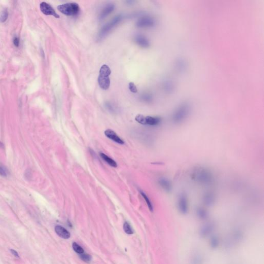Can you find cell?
Segmentation results:
<instances>
[{
	"label": "cell",
	"mask_w": 264,
	"mask_h": 264,
	"mask_svg": "<svg viewBox=\"0 0 264 264\" xmlns=\"http://www.w3.org/2000/svg\"><path fill=\"white\" fill-rule=\"evenodd\" d=\"M191 178L200 184L210 185L213 181V175L209 169L204 167H198L193 170Z\"/></svg>",
	"instance_id": "obj_1"
},
{
	"label": "cell",
	"mask_w": 264,
	"mask_h": 264,
	"mask_svg": "<svg viewBox=\"0 0 264 264\" xmlns=\"http://www.w3.org/2000/svg\"><path fill=\"white\" fill-rule=\"evenodd\" d=\"M190 107L188 104L184 103L177 108L172 116V121L174 123H181L190 115Z\"/></svg>",
	"instance_id": "obj_2"
},
{
	"label": "cell",
	"mask_w": 264,
	"mask_h": 264,
	"mask_svg": "<svg viewBox=\"0 0 264 264\" xmlns=\"http://www.w3.org/2000/svg\"><path fill=\"white\" fill-rule=\"evenodd\" d=\"M122 18V15H117L115 16L111 21L104 25L99 31L97 36L98 40L100 41L104 38L110 33V32L120 22Z\"/></svg>",
	"instance_id": "obj_3"
},
{
	"label": "cell",
	"mask_w": 264,
	"mask_h": 264,
	"mask_svg": "<svg viewBox=\"0 0 264 264\" xmlns=\"http://www.w3.org/2000/svg\"><path fill=\"white\" fill-rule=\"evenodd\" d=\"M111 70L108 66L103 65L101 67L98 78V83L100 87L103 90H107L110 87V81L109 76Z\"/></svg>",
	"instance_id": "obj_4"
},
{
	"label": "cell",
	"mask_w": 264,
	"mask_h": 264,
	"mask_svg": "<svg viewBox=\"0 0 264 264\" xmlns=\"http://www.w3.org/2000/svg\"><path fill=\"white\" fill-rule=\"evenodd\" d=\"M60 12L68 16H74L78 14L80 7L75 3H67L60 5L58 7Z\"/></svg>",
	"instance_id": "obj_5"
},
{
	"label": "cell",
	"mask_w": 264,
	"mask_h": 264,
	"mask_svg": "<svg viewBox=\"0 0 264 264\" xmlns=\"http://www.w3.org/2000/svg\"><path fill=\"white\" fill-rule=\"evenodd\" d=\"M135 120L140 124L149 126H158L162 121L161 118L158 117L145 116L142 115H137Z\"/></svg>",
	"instance_id": "obj_6"
},
{
	"label": "cell",
	"mask_w": 264,
	"mask_h": 264,
	"mask_svg": "<svg viewBox=\"0 0 264 264\" xmlns=\"http://www.w3.org/2000/svg\"><path fill=\"white\" fill-rule=\"evenodd\" d=\"M178 206L179 211L183 214H186L188 211V200L187 196L184 193L181 194L178 196Z\"/></svg>",
	"instance_id": "obj_7"
},
{
	"label": "cell",
	"mask_w": 264,
	"mask_h": 264,
	"mask_svg": "<svg viewBox=\"0 0 264 264\" xmlns=\"http://www.w3.org/2000/svg\"><path fill=\"white\" fill-rule=\"evenodd\" d=\"M155 24V22L152 18L146 16L140 18L136 22V26L139 28H148L153 27Z\"/></svg>",
	"instance_id": "obj_8"
},
{
	"label": "cell",
	"mask_w": 264,
	"mask_h": 264,
	"mask_svg": "<svg viewBox=\"0 0 264 264\" xmlns=\"http://www.w3.org/2000/svg\"><path fill=\"white\" fill-rule=\"evenodd\" d=\"M40 10L43 14L47 15V16H53L54 17L58 18L59 16L58 14L56 13L55 10L53 8L51 5L46 3V2H42L40 5Z\"/></svg>",
	"instance_id": "obj_9"
},
{
	"label": "cell",
	"mask_w": 264,
	"mask_h": 264,
	"mask_svg": "<svg viewBox=\"0 0 264 264\" xmlns=\"http://www.w3.org/2000/svg\"><path fill=\"white\" fill-rule=\"evenodd\" d=\"M134 41L139 46L142 48H147L150 46L149 40L143 35L137 34L134 37Z\"/></svg>",
	"instance_id": "obj_10"
},
{
	"label": "cell",
	"mask_w": 264,
	"mask_h": 264,
	"mask_svg": "<svg viewBox=\"0 0 264 264\" xmlns=\"http://www.w3.org/2000/svg\"><path fill=\"white\" fill-rule=\"evenodd\" d=\"M115 6L114 4H108L106 5L103 9L102 11H101L100 14H99V20H102L104 19L105 18H106L109 14H110L115 10Z\"/></svg>",
	"instance_id": "obj_11"
},
{
	"label": "cell",
	"mask_w": 264,
	"mask_h": 264,
	"mask_svg": "<svg viewBox=\"0 0 264 264\" xmlns=\"http://www.w3.org/2000/svg\"><path fill=\"white\" fill-rule=\"evenodd\" d=\"M104 134L107 138L113 140L114 142H116V143L120 145H123L124 143V141L120 137H119L114 130H111L110 129H108L105 130Z\"/></svg>",
	"instance_id": "obj_12"
},
{
	"label": "cell",
	"mask_w": 264,
	"mask_h": 264,
	"mask_svg": "<svg viewBox=\"0 0 264 264\" xmlns=\"http://www.w3.org/2000/svg\"><path fill=\"white\" fill-rule=\"evenodd\" d=\"M158 183L161 187L165 191L170 192L172 190V183L170 181L166 178H161L158 179Z\"/></svg>",
	"instance_id": "obj_13"
},
{
	"label": "cell",
	"mask_w": 264,
	"mask_h": 264,
	"mask_svg": "<svg viewBox=\"0 0 264 264\" xmlns=\"http://www.w3.org/2000/svg\"><path fill=\"white\" fill-rule=\"evenodd\" d=\"M214 224L213 223H207L202 226L200 230L201 235L202 237H205L209 235L213 232L214 229Z\"/></svg>",
	"instance_id": "obj_14"
},
{
	"label": "cell",
	"mask_w": 264,
	"mask_h": 264,
	"mask_svg": "<svg viewBox=\"0 0 264 264\" xmlns=\"http://www.w3.org/2000/svg\"><path fill=\"white\" fill-rule=\"evenodd\" d=\"M204 203L207 206L213 205L215 201V195L212 192H207L203 197Z\"/></svg>",
	"instance_id": "obj_15"
},
{
	"label": "cell",
	"mask_w": 264,
	"mask_h": 264,
	"mask_svg": "<svg viewBox=\"0 0 264 264\" xmlns=\"http://www.w3.org/2000/svg\"><path fill=\"white\" fill-rule=\"evenodd\" d=\"M55 231L56 234L64 239H68L70 238V234L67 230L60 226H56L55 228Z\"/></svg>",
	"instance_id": "obj_16"
},
{
	"label": "cell",
	"mask_w": 264,
	"mask_h": 264,
	"mask_svg": "<svg viewBox=\"0 0 264 264\" xmlns=\"http://www.w3.org/2000/svg\"><path fill=\"white\" fill-rule=\"evenodd\" d=\"M100 155L102 159H103L104 161H105L111 167H115V168L117 167V164L116 162L114 160H113L112 158L105 154L104 153H100Z\"/></svg>",
	"instance_id": "obj_17"
},
{
	"label": "cell",
	"mask_w": 264,
	"mask_h": 264,
	"mask_svg": "<svg viewBox=\"0 0 264 264\" xmlns=\"http://www.w3.org/2000/svg\"><path fill=\"white\" fill-rule=\"evenodd\" d=\"M197 215L200 219L202 220L206 219L208 216V214L204 209L199 207L197 210Z\"/></svg>",
	"instance_id": "obj_18"
},
{
	"label": "cell",
	"mask_w": 264,
	"mask_h": 264,
	"mask_svg": "<svg viewBox=\"0 0 264 264\" xmlns=\"http://www.w3.org/2000/svg\"><path fill=\"white\" fill-rule=\"evenodd\" d=\"M140 193L141 194H142V196L143 197V198L145 199V201H146V204L148 205V207H149L150 210H151V211H153V207L151 201H150L147 195L144 192H143L142 191H140Z\"/></svg>",
	"instance_id": "obj_19"
},
{
	"label": "cell",
	"mask_w": 264,
	"mask_h": 264,
	"mask_svg": "<svg viewBox=\"0 0 264 264\" xmlns=\"http://www.w3.org/2000/svg\"><path fill=\"white\" fill-rule=\"evenodd\" d=\"M210 246L213 248H216L219 245V240L216 236H214L212 237L210 240Z\"/></svg>",
	"instance_id": "obj_20"
},
{
	"label": "cell",
	"mask_w": 264,
	"mask_h": 264,
	"mask_svg": "<svg viewBox=\"0 0 264 264\" xmlns=\"http://www.w3.org/2000/svg\"><path fill=\"white\" fill-rule=\"evenodd\" d=\"M123 229H124V232L126 234H129V235L133 234V231L131 226L129 223L127 222L124 223V225H123Z\"/></svg>",
	"instance_id": "obj_21"
},
{
	"label": "cell",
	"mask_w": 264,
	"mask_h": 264,
	"mask_svg": "<svg viewBox=\"0 0 264 264\" xmlns=\"http://www.w3.org/2000/svg\"><path fill=\"white\" fill-rule=\"evenodd\" d=\"M72 247H73V250H74V251L76 252L78 254H82L84 253L83 249L76 242H73L72 244Z\"/></svg>",
	"instance_id": "obj_22"
},
{
	"label": "cell",
	"mask_w": 264,
	"mask_h": 264,
	"mask_svg": "<svg viewBox=\"0 0 264 264\" xmlns=\"http://www.w3.org/2000/svg\"><path fill=\"white\" fill-rule=\"evenodd\" d=\"M80 258L82 261L86 262H90L92 259L90 255L88 254H82L80 255Z\"/></svg>",
	"instance_id": "obj_23"
},
{
	"label": "cell",
	"mask_w": 264,
	"mask_h": 264,
	"mask_svg": "<svg viewBox=\"0 0 264 264\" xmlns=\"http://www.w3.org/2000/svg\"><path fill=\"white\" fill-rule=\"evenodd\" d=\"M8 11H7V10L6 9V10H4L3 12H2V14H1V16L0 17V21L2 22H5L6 20L7 19V18H8Z\"/></svg>",
	"instance_id": "obj_24"
},
{
	"label": "cell",
	"mask_w": 264,
	"mask_h": 264,
	"mask_svg": "<svg viewBox=\"0 0 264 264\" xmlns=\"http://www.w3.org/2000/svg\"><path fill=\"white\" fill-rule=\"evenodd\" d=\"M173 87H174V85L172 84V82H171L170 81H168L166 82L165 85L166 90L168 92H170L171 91H172L173 90V88H174Z\"/></svg>",
	"instance_id": "obj_25"
},
{
	"label": "cell",
	"mask_w": 264,
	"mask_h": 264,
	"mask_svg": "<svg viewBox=\"0 0 264 264\" xmlns=\"http://www.w3.org/2000/svg\"><path fill=\"white\" fill-rule=\"evenodd\" d=\"M129 87L130 90L133 93H136L137 92V89L134 83L130 82L129 83Z\"/></svg>",
	"instance_id": "obj_26"
},
{
	"label": "cell",
	"mask_w": 264,
	"mask_h": 264,
	"mask_svg": "<svg viewBox=\"0 0 264 264\" xmlns=\"http://www.w3.org/2000/svg\"><path fill=\"white\" fill-rule=\"evenodd\" d=\"M202 258L201 256L198 255H196L193 259V264H201L202 263Z\"/></svg>",
	"instance_id": "obj_27"
},
{
	"label": "cell",
	"mask_w": 264,
	"mask_h": 264,
	"mask_svg": "<svg viewBox=\"0 0 264 264\" xmlns=\"http://www.w3.org/2000/svg\"><path fill=\"white\" fill-rule=\"evenodd\" d=\"M0 175L2 177H6L7 176V172L5 168L0 166Z\"/></svg>",
	"instance_id": "obj_28"
},
{
	"label": "cell",
	"mask_w": 264,
	"mask_h": 264,
	"mask_svg": "<svg viewBox=\"0 0 264 264\" xmlns=\"http://www.w3.org/2000/svg\"><path fill=\"white\" fill-rule=\"evenodd\" d=\"M25 176H26V178L28 179V180H30L31 178H32V172L30 171V170L29 169L28 170L26 171V173L25 174Z\"/></svg>",
	"instance_id": "obj_29"
},
{
	"label": "cell",
	"mask_w": 264,
	"mask_h": 264,
	"mask_svg": "<svg viewBox=\"0 0 264 264\" xmlns=\"http://www.w3.org/2000/svg\"><path fill=\"white\" fill-rule=\"evenodd\" d=\"M10 252H11V254L14 256V257H16L17 258H19V255L18 254L17 252L15 251L14 250H13V249H10Z\"/></svg>",
	"instance_id": "obj_30"
},
{
	"label": "cell",
	"mask_w": 264,
	"mask_h": 264,
	"mask_svg": "<svg viewBox=\"0 0 264 264\" xmlns=\"http://www.w3.org/2000/svg\"><path fill=\"white\" fill-rule=\"evenodd\" d=\"M19 39L17 37L14 39V43L15 46H17V47L19 46Z\"/></svg>",
	"instance_id": "obj_31"
}]
</instances>
